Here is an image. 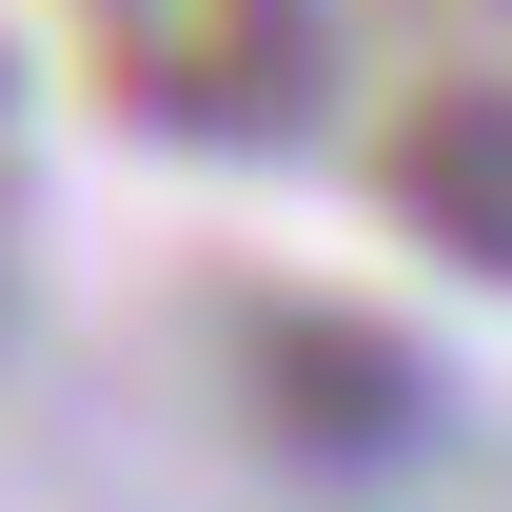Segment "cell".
Segmentation results:
<instances>
[{"instance_id": "obj_3", "label": "cell", "mask_w": 512, "mask_h": 512, "mask_svg": "<svg viewBox=\"0 0 512 512\" xmlns=\"http://www.w3.org/2000/svg\"><path fill=\"white\" fill-rule=\"evenodd\" d=\"M375 197L453 276H512V79H414L375 119Z\"/></svg>"}, {"instance_id": "obj_1", "label": "cell", "mask_w": 512, "mask_h": 512, "mask_svg": "<svg viewBox=\"0 0 512 512\" xmlns=\"http://www.w3.org/2000/svg\"><path fill=\"white\" fill-rule=\"evenodd\" d=\"M79 60L119 79V119H158V138H296L316 119V79H335V40H316V0H79Z\"/></svg>"}, {"instance_id": "obj_2", "label": "cell", "mask_w": 512, "mask_h": 512, "mask_svg": "<svg viewBox=\"0 0 512 512\" xmlns=\"http://www.w3.org/2000/svg\"><path fill=\"white\" fill-rule=\"evenodd\" d=\"M237 394H256V434L296 473H375V453L434 434V355L394 316H355V296H256L237 316Z\"/></svg>"}]
</instances>
